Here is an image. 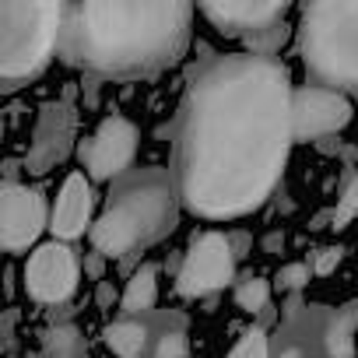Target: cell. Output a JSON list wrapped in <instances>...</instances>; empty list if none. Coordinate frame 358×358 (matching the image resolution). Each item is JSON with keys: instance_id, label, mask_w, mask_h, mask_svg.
Masks as SVG:
<instances>
[{"instance_id": "277c9868", "label": "cell", "mask_w": 358, "mask_h": 358, "mask_svg": "<svg viewBox=\"0 0 358 358\" xmlns=\"http://www.w3.org/2000/svg\"><path fill=\"white\" fill-rule=\"evenodd\" d=\"M299 57L320 88L358 92V0L306 4L299 18Z\"/></svg>"}, {"instance_id": "484cf974", "label": "cell", "mask_w": 358, "mask_h": 358, "mask_svg": "<svg viewBox=\"0 0 358 358\" xmlns=\"http://www.w3.org/2000/svg\"><path fill=\"white\" fill-rule=\"evenodd\" d=\"M102 267H106V257H102V253H88V257H85V271H88L95 281H102Z\"/></svg>"}, {"instance_id": "5b68a950", "label": "cell", "mask_w": 358, "mask_h": 358, "mask_svg": "<svg viewBox=\"0 0 358 358\" xmlns=\"http://www.w3.org/2000/svg\"><path fill=\"white\" fill-rule=\"evenodd\" d=\"M64 4L50 0H0V88L15 92L39 78L60 50Z\"/></svg>"}, {"instance_id": "d4e9b609", "label": "cell", "mask_w": 358, "mask_h": 358, "mask_svg": "<svg viewBox=\"0 0 358 358\" xmlns=\"http://www.w3.org/2000/svg\"><path fill=\"white\" fill-rule=\"evenodd\" d=\"M229 243H232V253H236V260H243V257L250 253V246H253L250 232H232V236H229Z\"/></svg>"}, {"instance_id": "ffe728a7", "label": "cell", "mask_w": 358, "mask_h": 358, "mask_svg": "<svg viewBox=\"0 0 358 358\" xmlns=\"http://www.w3.org/2000/svg\"><path fill=\"white\" fill-rule=\"evenodd\" d=\"M151 358H190V341L183 330H162L155 334V351Z\"/></svg>"}, {"instance_id": "cb8c5ba5", "label": "cell", "mask_w": 358, "mask_h": 358, "mask_svg": "<svg viewBox=\"0 0 358 358\" xmlns=\"http://www.w3.org/2000/svg\"><path fill=\"white\" fill-rule=\"evenodd\" d=\"M113 302H116L113 281H99V288H95V306H99V309H113Z\"/></svg>"}, {"instance_id": "6da1fadb", "label": "cell", "mask_w": 358, "mask_h": 358, "mask_svg": "<svg viewBox=\"0 0 358 358\" xmlns=\"http://www.w3.org/2000/svg\"><path fill=\"white\" fill-rule=\"evenodd\" d=\"M292 95L281 60L225 53L194 71L172 151V179L187 211L225 222L271 201L295 144Z\"/></svg>"}, {"instance_id": "ba28073f", "label": "cell", "mask_w": 358, "mask_h": 358, "mask_svg": "<svg viewBox=\"0 0 358 358\" xmlns=\"http://www.w3.org/2000/svg\"><path fill=\"white\" fill-rule=\"evenodd\" d=\"M137 144H141V134L127 116H106L95 127V134L81 144V162L92 179H99V183L113 179L116 183L120 176L130 172L137 158Z\"/></svg>"}, {"instance_id": "e0dca14e", "label": "cell", "mask_w": 358, "mask_h": 358, "mask_svg": "<svg viewBox=\"0 0 358 358\" xmlns=\"http://www.w3.org/2000/svg\"><path fill=\"white\" fill-rule=\"evenodd\" d=\"M358 215V169L344 179V187H341V197H337V204L330 208V211H323V215H316V222H313V229H327V222H330V229H344L351 218Z\"/></svg>"}, {"instance_id": "8992f818", "label": "cell", "mask_w": 358, "mask_h": 358, "mask_svg": "<svg viewBox=\"0 0 358 358\" xmlns=\"http://www.w3.org/2000/svg\"><path fill=\"white\" fill-rule=\"evenodd\" d=\"M236 281V253L229 236L204 232L187 250L183 264L176 271V292L183 299H208Z\"/></svg>"}, {"instance_id": "603a6c76", "label": "cell", "mask_w": 358, "mask_h": 358, "mask_svg": "<svg viewBox=\"0 0 358 358\" xmlns=\"http://www.w3.org/2000/svg\"><path fill=\"white\" fill-rule=\"evenodd\" d=\"M341 257H344V250L341 246H323V250H316L313 253V274H320V278H327V274H334L337 267H341Z\"/></svg>"}, {"instance_id": "8fae6325", "label": "cell", "mask_w": 358, "mask_h": 358, "mask_svg": "<svg viewBox=\"0 0 358 358\" xmlns=\"http://www.w3.org/2000/svg\"><path fill=\"white\" fill-rule=\"evenodd\" d=\"M292 123H295V141H320L351 123V102L320 85L295 88L292 95Z\"/></svg>"}, {"instance_id": "3957f363", "label": "cell", "mask_w": 358, "mask_h": 358, "mask_svg": "<svg viewBox=\"0 0 358 358\" xmlns=\"http://www.w3.org/2000/svg\"><path fill=\"white\" fill-rule=\"evenodd\" d=\"M179 190L172 172L148 165V169H130L127 176H120L106 208L95 222L92 246L102 257H116L123 260V267L130 271V264L155 243H162L176 225H179ZM134 274V271H130Z\"/></svg>"}, {"instance_id": "7402d4cb", "label": "cell", "mask_w": 358, "mask_h": 358, "mask_svg": "<svg viewBox=\"0 0 358 358\" xmlns=\"http://www.w3.org/2000/svg\"><path fill=\"white\" fill-rule=\"evenodd\" d=\"M229 358H271V341L264 334V327H253L243 334V341L232 348Z\"/></svg>"}, {"instance_id": "44dd1931", "label": "cell", "mask_w": 358, "mask_h": 358, "mask_svg": "<svg viewBox=\"0 0 358 358\" xmlns=\"http://www.w3.org/2000/svg\"><path fill=\"white\" fill-rule=\"evenodd\" d=\"M309 274H313L309 264H285V267L274 274V288H278V292H288V295H299V292L309 285Z\"/></svg>"}, {"instance_id": "9c48e42d", "label": "cell", "mask_w": 358, "mask_h": 358, "mask_svg": "<svg viewBox=\"0 0 358 358\" xmlns=\"http://www.w3.org/2000/svg\"><path fill=\"white\" fill-rule=\"evenodd\" d=\"M46 218L53 215L46 211V194L39 187L25 183L0 187V243L8 253H25L29 246H36L43 229H50Z\"/></svg>"}, {"instance_id": "4316f807", "label": "cell", "mask_w": 358, "mask_h": 358, "mask_svg": "<svg viewBox=\"0 0 358 358\" xmlns=\"http://www.w3.org/2000/svg\"><path fill=\"white\" fill-rule=\"evenodd\" d=\"M264 250H267V253H281V250H285V236H281V232H267V236H264Z\"/></svg>"}, {"instance_id": "7a4b0ae2", "label": "cell", "mask_w": 358, "mask_h": 358, "mask_svg": "<svg viewBox=\"0 0 358 358\" xmlns=\"http://www.w3.org/2000/svg\"><path fill=\"white\" fill-rule=\"evenodd\" d=\"M194 8L183 0H85L64 4L60 57L92 78H151L190 46Z\"/></svg>"}, {"instance_id": "4fadbf2b", "label": "cell", "mask_w": 358, "mask_h": 358, "mask_svg": "<svg viewBox=\"0 0 358 358\" xmlns=\"http://www.w3.org/2000/svg\"><path fill=\"white\" fill-rule=\"evenodd\" d=\"M92 183L85 179V172H71L60 187V197H57V208H53V218H50V229L60 243H71L78 236H85V229L92 232Z\"/></svg>"}, {"instance_id": "83f0119b", "label": "cell", "mask_w": 358, "mask_h": 358, "mask_svg": "<svg viewBox=\"0 0 358 358\" xmlns=\"http://www.w3.org/2000/svg\"><path fill=\"white\" fill-rule=\"evenodd\" d=\"M4 344H8V348L15 344V309L4 313Z\"/></svg>"}, {"instance_id": "52a82bcc", "label": "cell", "mask_w": 358, "mask_h": 358, "mask_svg": "<svg viewBox=\"0 0 358 358\" xmlns=\"http://www.w3.org/2000/svg\"><path fill=\"white\" fill-rule=\"evenodd\" d=\"M25 292L43 302V306H64L74 292H78V278H81V260L78 253L53 239L43 243L39 250H32L29 264H25Z\"/></svg>"}, {"instance_id": "7c38bea8", "label": "cell", "mask_w": 358, "mask_h": 358, "mask_svg": "<svg viewBox=\"0 0 358 358\" xmlns=\"http://www.w3.org/2000/svg\"><path fill=\"white\" fill-rule=\"evenodd\" d=\"M201 15L229 39H253L264 29L285 22V0H239V4H201Z\"/></svg>"}, {"instance_id": "30bf717a", "label": "cell", "mask_w": 358, "mask_h": 358, "mask_svg": "<svg viewBox=\"0 0 358 358\" xmlns=\"http://www.w3.org/2000/svg\"><path fill=\"white\" fill-rule=\"evenodd\" d=\"M74 134H78V109L71 92L60 95L57 102H46L39 109V123H36V137L32 148L25 151V172L32 176H46L50 169H57L71 148H74Z\"/></svg>"}, {"instance_id": "ac0fdd59", "label": "cell", "mask_w": 358, "mask_h": 358, "mask_svg": "<svg viewBox=\"0 0 358 358\" xmlns=\"http://www.w3.org/2000/svg\"><path fill=\"white\" fill-rule=\"evenodd\" d=\"M271 281L267 278H260V274H243L239 281H236V306L239 309H246V313H253V316H264L267 309H271Z\"/></svg>"}, {"instance_id": "5bb4252c", "label": "cell", "mask_w": 358, "mask_h": 358, "mask_svg": "<svg viewBox=\"0 0 358 358\" xmlns=\"http://www.w3.org/2000/svg\"><path fill=\"white\" fill-rule=\"evenodd\" d=\"M355 341H358V302L330 309L323 337H320L327 358H355Z\"/></svg>"}, {"instance_id": "9a60e30c", "label": "cell", "mask_w": 358, "mask_h": 358, "mask_svg": "<svg viewBox=\"0 0 358 358\" xmlns=\"http://www.w3.org/2000/svg\"><path fill=\"white\" fill-rule=\"evenodd\" d=\"M155 302H158V267L141 264L120 295V313H123V320H137V316H148L155 309Z\"/></svg>"}, {"instance_id": "d6986e66", "label": "cell", "mask_w": 358, "mask_h": 358, "mask_svg": "<svg viewBox=\"0 0 358 358\" xmlns=\"http://www.w3.org/2000/svg\"><path fill=\"white\" fill-rule=\"evenodd\" d=\"M285 43H288V22H281V25H274V29H264V32H257L253 39H246V53H250V57L274 60Z\"/></svg>"}, {"instance_id": "2e32d148", "label": "cell", "mask_w": 358, "mask_h": 358, "mask_svg": "<svg viewBox=\"0 0 358 358\" xmlns=\"http://www.w3.org/2000/svg\"><path fill=\"white\" fill-rule=\"evenodd\" d=\"M102 341L120 358H141L148 341H151V327L144 320H116L102 330Z\"/></svg>"}]
</instances>
